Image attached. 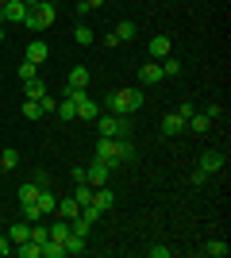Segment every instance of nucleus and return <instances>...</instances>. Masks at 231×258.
Segmentation results:
<instances>
[{"label":"nucleus","mask_w":231,"mask_h":258,"mask_svg":"<svg viewBox=\"0 0 231 258\" xmlns=\"http://www.w3.org/2000/svg\"><path fill=\"white\" fill-rule=\"evenodd\" d=\"M143 108V89H116V93H108V112H116V116H135Z\"/></svg>","instance_id":"nucleus-1"},{"label":"nucleus","mask_w":231,"mask_h":258,"mask_svg":"<svg viewBox=\"0 0 231 258\" xmlns=\"http://www.w3.org/2000/svg\"><path fill=\"white\" fill-rule=\"evenodd\" d=\"M93 123L100 127V135H108V139L116 135V112H104V116H97Z\"/></svg>","instance_id":"nucleus-21"},{"label":"nucleus","mask_w":231,"mask_h":258,"mask_svg":"<svg viewBox=\"0 0 231 258\" xmlns=\"http://www.w3.org/2000/svg\"><path fill=\"white\" fill-rule=\"evenodd\" d=\"M93 205H97L100 212H108V208L116 205V193H112V189H104V185H97V189H93Z\"/></svg>","instance_id":"nucleus-10"},{"label":"nucleus","mask_w":231,"mask_h":258,"mask_svg":"<svg viewBox=\"0 0 231 258\" xmlns=\"http://www.w3.org/2000/svg\"><path fill=\"white\" fill-rule=\"evenodd\" d=\"M23 4H27V8H35V4H39V0H23Z\"/></svg>","instance_id":"nucleus-44"},{"label":"nucleus","mask_w":231,"mask_h":258,"mask_svg":"<svg viewBox=\"0 0 231 258\" xmlns=\"http://www.w3.org/2000/svg\"><path fill=\"white\" fill-rule=\"evenodd\" d=\"M131 116H116V135H112V139H131Z\"/></svg>","instance_id":"nucleus-26"},{"label":"nucleus","mask_w":231,"mask_h":258,"mask_svg":"<svg viewBox=\"0 0 231 258\" xmlns=\"http://www.w3.org/2000/svg\"><path fill=\"white\" fill-rule=\"evenodd\" d=\"M35 205H39V212H43V216H54V212H58V197L50 193V185H43V189H39Z\"/></svg>","instance_id":"nucleus-5"},{"label":"nucleus","mask_w":231,"mask_h":258,"mask_svg":"<svg viewBox=\"0 0 231 258\" xmlns=\"http://www.w3.org/2000/svg\"><path fill=\"white\" fill-rule=\"evenodd\" d=\"M204 254H208V258H227L231 247L223 243V239H212V243H204Z\"/></svg>","instance_id":"nucleus-24"},{"label":"nucleus","mask_w":231,"mask_h":258,"mask_svg":"<svg viewBox=\"0 0 231 258\" xmlns=\"http://www.w3.org/2000/svg\"><path fill=\"white\" fill-rule=\"evenodd\" d=\"M23 116H27V119H39V116H43L39 100H27V104H23Z\"/></svg>","instance_id":"nucleus-37"},{"label":"nucleus","mask_w":231,"mask_h":258,"mask_svg":"<svg viewBox=\"0 0 231 258\" xmlns=\"http://www.w3.org/2000/svg\"><path fill=\"white\" fill-rule=\"evenodd\" d=\"M54 116L58 119H62V123H73V119H77V104H73V100H58V112H54Z\"/></svg>","instance_id":"nucleus-18"},{"label":"nucleus","mask_w":231,"mask_h":258,"mask_svg":"<svg viewBox=\"0 0 231 258\" xmlns=\"http://www.w3.org/2000/svg\"><path fill=\"white\" fill-rule=\"evenodd\" d=\"M23 220H27V224H35V220H43V212H39V205H23Z\"/></svg>","instance_id":"nucleus-36"},{"label":"nucleus","mask_w":231,"mask_h":258,"mask_svg":"<svg viewBox=\"0 0 231 258\" xmlns=\"http://www.w3.org/2000/svg\"><path fill=\"white\" fill-rule=\"evenodd\" d=\"M4 4H8V0H0V8H4Z\"/></svg>","instance_id":"nucleus-46"},{"label":"nucleus","mask_w":231,"mask_h":258,"mask_svg":"<svg viewBox=\"0 0 231 258\" xmlns=\"http://www.w3.org/2000/svg\"><path fill=\"white\" fill-rule=\"evenodd\" d=\"M20 254L23 258H43V247H39L35 239H27V243H20Z\"/></svg>","instance_id":"nucleus-34"},{"label":"nucleus","mask_w":231,"mask_h":258,"mask_svg":"<svg viewBox=\"0 0 231 258\" xmlns=\"http://www.w3.org/2000/svg\"><path fill=\"white\" fill-rule=\"evenodd\" d=\"M170 50H174L170 35H154V39H150V58H158V62H162V58H166Z\"/></svg>","instance_id":"nucleus-12"},{"label":"nucleus","mask_w":231,"mask_h":258,"mask_svg":"<svg viewBox=\"0 0 231 258\" xmlns=\"http://www.w3.org/2000/svg\"><path fill=\"white\" fill-rule=\"evenodd\" d=\"M73 39H77L81 46H93V43H97V31H93L89 23H77V27H73Z\"/></svg>","instance_id":"nucleus-19"},{"label":"nucleus","mask_w":231,"mask_h":258,"mask_svg":"<svg viewBox=\"0 0 231 258\" xmlns=\"http://www.w3.org/2000/svg\"><path fill=\"white\" fill-rule=\"evenodd\" d=\"M0 23H4V8H0Z\"/></svg>","instance_id":"nucleus-45"},{"label":"nucleus","mask_w":231,"mask_h":258,"mask_svg":"<svg viewBox=\"0 0 231 258\" xmlns=\"http://www.w3.org/2000/svg\"><path fill=\"white\" fill-rule=\"evenodd\" d=\"M170 254H174V250L162 247V243H158V247H150V258H170Z\"/></svg>","instance_id":"nucleus-39"},{"label":"nucleus","mask_w":231,"mask_h":258,"mask_svg":"<svg viewBox=\"0 0 231 258\" xmlns=\"http://www.w3.org/2000/svg\"><path fill=\"white\" fill-rule=\"evenodd\" d=\"M158 66H162V74H166V77H174V74H181V62H177L174 54H166V58H162V62H158Z\"/></svg>","instance_id":"nucleus-33"},{"label":"nucleus","mask_w":231,"mask_h":258,"mask_svg":"<svg viewBox=\"0 0 231 258\" xmlns=\"http://www.w3.org/2000/svg\"><path fill=\"white\" fill-rule=\"evenodd\" d=\"M116 151H120V162H135V143L131 139H116Z\"/></svg>","instance_id":"nucleus-28"},{"label":"nucleus","mask_w":231,"mask_h":258,"mask_svg":"<svg viewBox=\"0 0 231 258\" xmlns=\"http://www.w3.org/2000/svg\"><path fill=\"white\" fill-rule=\"evenodd\" d=\"M43 258H66V247L54 243V239H46V243H43Z\"/></svg>","instance_id":"nucleus-31"},{"label":"nucleus","mask_w":231,"mask_h":258,"mask_svg":"<svg viewBox=\"0 0 231 258\" xmlns=\"http://www.w3.org/2000/svg\"><path fill=\"white\" fill-rule=\"evenodd\" d=\"M73 201H77V205H89V201H93V185L81 181V185L73 189Z\"/></svg>","instance_id":"nucleus-32"},{"label":"nucleus","mask_w":231,"mask_h":258,"mask_svg":"<svg viewBox=\"0 0 231 258\" xmlns=\"http://www.w3.org/2000/svg\"><path fill=\"white\" fill-rule=\"evenodd\" d=\"M27 4H23V0H8V4H4V23H23L27 20Z\"/></svg>","instance_id":"nucleus-6"},{"label":"nucleus","mask_w":231,"mask_h":258,"mask_svg":"<svg viewBox=\"0 0 231 258\" xmlns=\"http://www.w3.org/2000/svg\"><path fill=\"white\" fill-rule=\"evenodd\" d=\"M54 16H58L54 0H39V4H35V8L27 12L23 27H27V31H43V27H50V23H54Z\"/></svg>","instance_id":"nucleus-2"},{"label":"nucleus","mask_w":231,"mask_h":258,"mask_svg":"<svg viewBox=\"0 0 231 258\" xmlns=\"http://www.w3.org/2000/svg\"><path fill=\"white\" fill-rule=\"evenodd\" d=\"M27 235H31V224L27 220H16V224H8V239L20 247V243H27Z\"/></svg>","instance_id":"nucleus-11"},{"label":"nucleus","mask_w":231,"mask_h":258,"mask_svg":"<svg viewBox=\"0 0 231 258\" xmlns=\"http://www.w3.org/2000/svg\"><path fill=\"white\" fill-rule=\"evenodd\" d=\"M16 166H20V151H0V170H16Z\"/></svg>","instance_id":"nucleus-29"},{"label":"nucleus","mask_w":231,"mask_h":258,"mask_svg":"<svg viewBox=\"0 0 231 258\" xmlns=\"http://www.w3.org/2000/svg\"><path fill=\"white\" fill-rule=\"evenodd\" d=\"M97 116H100V108H97V100H93V97L77 100V119H89V123H93Z\"/></svg>","instance_id":"nucleus-13"},{"label":"nucleus","mask_w":231,"mask_h":258,"mask_svg":"<svg viewBox=\"0 0 231 258\" xmlns=\"http://www.w3.org/2000/svg\"><path fill=\"white\" fill-rule=\"evenodd\" d=\"M46 54H50V50H46V43H43V39L27 43V62H35V66H39V62H46Z\"/></svg>","instance_id":"nucleus-17"},{"label":"nucleus","mask_w":231,"mask_h":258,"mask_svg":"<svg viewBox=\"0 0 231 258\" xmlns=\"http://www.w3.org/2000/svg\"><path fill=\"white\" fill-rule=\"evenodd\" d=\"M185 127H193V131L200 135V131H208V127H212V116H208V112H193V116L185 119Z\"/></svg>","instance_id":"nucleus-16"},{"label":"nucleus","mask_w":231,"mask_h":258,"mask_svg":"<svg viewBox=\"0 0 231 258\" xmlns=\"http://www.w3.org/2000/svg\"><path fill=\"white\" fill-rule=\"evenodd\" d=\"M108 173H112V166H104V162H93V166L85 170V181L93 185V189H97V185H104V181H108Z\"/></svg>","instance_id":"nucleus-8"},{"label":"nucleus","mask_w":231,"mask_h":258,"mask_svg":"<svg viewBox=\"0 0 231 258\" xmlns=\"http://www.w3.org/2000/svg\"><path fill=\"white\" fill-rule=\"evenodd\" d=\"M4 39H8V23H0V43H4Z\"/></svg>","instance_id":"nucleus-43"},{"label":"nucleus","mask_w":231,"mask_h":258,"mask_svg":"<svg viewBox=\"0 0 231 258\" xmlns=\"http://www.w3.org/2000/svg\"><path fill=\"white\" fill-rule=\"evenodd\" d=\"M89 250V239H81V235H73L69 231V239H66V254H85Z\"/></svg>","instance_id":"nucleus-25"},{"label":"nucleus","mask_w":231,"mask_h":258,"mask_svg":"<svg viewBox=\"0 0 231 258\" xmlns=\"http://www.w3.org/2000/svg\"><path fill=\"white\" fill-rule=\"evenodd\" d=\"M31 77H39V66L23 58V62H20V81H31Z\"/></svg>","instance_id":"nucleus-35"},{"label":"nucleus","mask_w":231,"mask_h":258,"mask_svg":"<svg viewBox=\"0 0 231 258\" xmlns=\"http://www.w3.org/2000/svg\"><path fill=\"white\" fill-rule=\"evenodd\" d=\"M89 8H104V4H108V0H85Z\"/></svg>","instance_id":"nucleus-42"},{"label":"nucleus","mask_w":231,"mask_h":258,"mask_svg":"<svg viewBox=\"0 0 231 258\" xmlns=\"http://www.w3.org/2000/svg\"><path fill=\"white\" fill-rule=\"evenodd\" d=\"M69 231H73V235H81V239H89V231H93V224H89L85 216H73V220H69Z\"/></svg>","instance_id":"nucleus-27"},{"label":"nucleus","mask_w":231,"mask_h":258,"mask_svg":"<svg viewBox=\"0 0 231 258\" xmlns=\"http://www.w3.org/2000/svg\"><path fill=\"white\" fill-rule=\"evenodd\" d=\"M97 162H104V166H123L120 162V151H116V139H108V135H100L97 139Z\"/></svg>","instance_id":"nucleus-3"},{"label":"nucleus","mask_w":231,"mask_h":258,"mask_svg":"<svg viewBox=\"0 0 231 258\" xmlns=\"http://www.w3.org/2000/svg\"><path fill=\"white\" fill-rule=\"evenodd\" d=\"M162 66H158V62H146L143 66V70H139V85H143V89H150V85H158V81H162Z\"/></svg>","instance_id":"nucleus-7"},{"label":"nucleus","mask_w":231,"mask_h":258,"mask_svg":"<svg viewBox=\"0 0 231 258\" xmlns=\"http://www.w3.org/2000/svg\"><path fill=\"white\" fill-rule=\"evenodd\" d=\"M4 254H12V239L8 235H0V258H4Z\"/></svg>","instance_id":"nucleus-41"},{"label":"nucleus","mask_w":231,"mask_h":258,"mask_svg":"<svg viewBox=\"0 0 231 258\" xmlns=\"http://www.w3.org/2000/svg\"><path fill=\"white\" fill-rule=\"evenodd\" d=\"M43 93H46V81H43V77H31V81H23V97H27V100H39Z\"/></svg>","instance_id":"nucleus-15"},{"label":"nucleus","mask_w":231,"mask_h":258,"mask_svg":"<svg viewBox=\"0 0 231 258\" xmlns=\"http://www.w3.org/2000/svg\"><path fill=\"white\" fill-rule=\"evenodd\" d=\"M50 239L66 247V239H69V220H54V224H50Z\"/></svg>","instance_id":"nucleus-22"},{"label":"nucleus","mask_w":231,"mask_h":258,"mask_svg":"<svg viewBox=\"0 0 231 258\" xmlns=\"http://www.w3.org/2000/svg\"><path fill=\"white\" fill-rule=\"evenodd\" d=\"M35 197H39V181H27V185H20V205H31Z\"/></svg>","instance_id":"nucleus-30"},{"label":"nucleus","mask_w":231,"mask_h":258,"mask_svg":"<svg viewBox=\"0 0 231 258\" xmlns=\"http://www.w3.org/2000/svg\"><path fill=\"white\" fill-rule=\"evenodd\" d=\"M177 116H181V119H189V116H193V100H181V108H177Z\"/></svg>","instance_id":"nucleus-40"},{"label":"nucleus","mask_w":231,"mask_h":258,"mask_svg":"<svg viewBox=\"0 0 231 258\" xmlns=\"http://www.w3.org/2000/svg\"><path fill=\"white\" fill-rule=\"evenodd\" d=\"M223 162H227V158H223L220 151H200L197 166H200V170H204V173H216V170H223Z\"/></svg>","instance_id":"nucleus-4"},{"label":"nucleus","mask_w":231,"mask_h":258,"mask_svg":"<svg viewBox=\"0 0 231 258\" xmlns=\"http://www.w3.org/2000/svg\"><path fill=\"white\" fill-rule=\"evenodd\" d=\"M58 216H62V220H73V216H81V205H77L73 197H66V201H58Z\"/></svg>","instance_id":"nucleus-23"},{"label":"nucleus","mask_w":231,"mask_h":258,"mask_svg":"<svg viewBox=\"0 0 231 258\" xmlns=\"http://www.w3.org/2000/svg\"><path fill=\"white\" fill-rule=\"evenodd\" d=\"M193 185H197V189H200V185H208V173L200 170V166H197V170H193Z\"/></svg>","instance_id":"nucleus-38"},{"label":"nucleus","mask_w":231,"mask_h":258,"mask_svg":"<svg viewBox=\"0 0 231 258\" xmlns=\"http://www.w3.org/2000/svg\"><path fill=\"white\" fill-rule=\"evenodd\" d=\"M112 35H116V39H120V43H131L135 35H139V27H135L131 20H123V23H116V31H112Z\"/></svg>","instance_id":"nucleus-20"},{"label":"nucleus","mask_w":231,"mask_h":258,"mask_svg":"<svg viewBox=\"0 0 231 258\" xmlns=\"http://www.w3.org/2000/svg\"><path fill=\"white\" fill-rule=\"evenodd\" d=\"M89 66H73L69 70V77H66V89H89Z\"/></svg>","instance_id":"nucleus-9"},{"label":"nucleus","mask_w":231,"mask_h":258,"mask_svg":"<svg viewBox=\"0 0 231 258\" xmlns=\"http://www.w3.org/2000/svg\"><path fill=\"white\" fill-rule=\"evenodd\" d=\"M181 131H185V119L177 116V112L162 116V135H181Z\"/></svg>","instance_id":"nucleus-14"}]
</instances>
